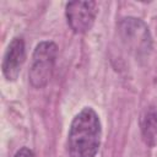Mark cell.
I'll list each match as a JSON object with an SVG mask.
<instances>
[{
  "mask_svg": "<svg viewBox=\"0 0 157 157\" xmlns=\"http://www.w3.org/2000/svg\"><path fill=\"white\" fill-rule=\"evenodd\" d=\"M102 139V126L98 114L85 107L71 121L67 135L70 157H96Z\"/></svg>",
  "mask_w": 157,
  "mask_h": 157,
  "instance_id": "1",
  "label": "cell"
},
{
  "mask_svg": "<svg viewBox=\"0 0 157 157\" xmlns=\"http://www.w3.org/2000/svg\"><path fill=\"white\" fill-rule=\"evenodd\" d=\"M124 48L139 61L148 59L152 52V37L147 25L136 17H124L117 26Z\"/></svg>",
  "mask_w": 157,
  "mask_h": 157,
  "instance_id": "2",
  "label": "cell"
},
{
  "mask_svg": "<svg viewBox=\"0 0 157 157\" xmlns=\"http://www.w3.org/2000/svg\"><path fill=\"white\" fill-rule=\"evenodd\" d=\"M56 56L58 47L54 42L44 40L36 45L28 71L29 83L34 88H43L48 85L53 76Z\"/></svg>",
  "mask_w": 157,
  "mask_h": 157,
  "instance_id": "3",
  "label": "cell"
},
{
  "mask_svg": "<svg viewBox=\"0 0 157 157\" xmlns=\"http://www.w3.org/2000/svg\"><path fill=\"white\" fill-rule=\"evenodd\" d=\"M97 12L94 1H70L65 7L67 25L77 34L86 33L92 28Z\"/></svg>",
  "mask_w": 157,
  "mask_h": 157,
  "instance_id": "4",
  "label": "cell"
},
{
  "mask_svg": "<svg viewBox=\"0 0 157 157\" xmlns=\"http://www.w3.org/2000/svg\"><path fill=\"white\" fill-rule=\"evenodd\" d=\"M26 60V47L22 37H15L4 54L2 74L7 81H15Z\"/></svg>",
  "mask_w": 157,
  "mask_h": 157,
  "instance_id": "5",
  "label": "cell"
},
{
  "mask_svg": "<svg viewBox=\"0 0 157 157\" xmlns=\"http://www.w3.org/2000/svg\"><path fill=\"white\" fill-rule=\"evenodd\" d=\"M144 139L148 144H153L157 140V112L148 110L142 120Z\"/></svg>",
  "mask_w": 157,
  "mask_h": 157,
  "instance_id": "6",
  "label": "cell"
},
{
  "mask_svg": "<svg viewBox=\"0 0 157 157\" xmlns=\"http://www.w3.org/2000/svg\"><path fill=\"white\" fill-rule=\"evenodd\" d=\"M15 157H34V153H33V151H32L31 148H28V147H22V148H20V150L16 152Z\"/></svg>",
  "mask_w": 157,
  "mask_h": 157,
  "instance_id": "7",
  "label": "cell"
}]
</instances>
